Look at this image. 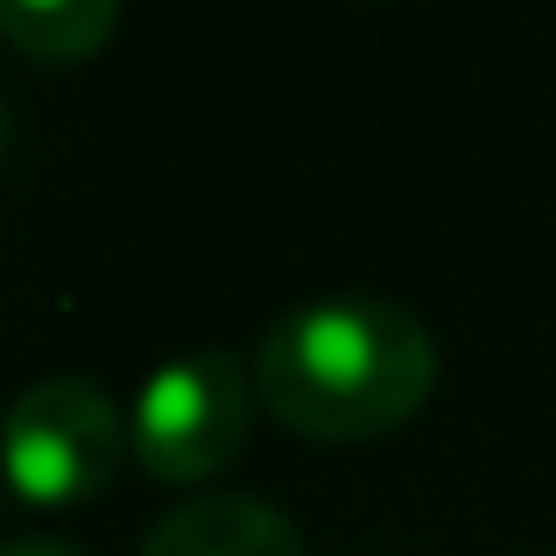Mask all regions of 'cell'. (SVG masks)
Returning <instances> with one entry per match:
<instances>
[{
    "mask_svg": "<svg viewBox=\"0 0 556 556\" xmlns=\"http://www.w3.org/2000/svg\"><path fill=\"white\" fill-rule=\"evenodd\" d=\"M247 416H254V388L232 353H184L169 367L141 380L135 408H127V451L149 465L155 479H198L226 472L247 444Z\"/></svg>",
    "mask_w": 556,
    "mask_h": 556,
    "instance_id": "3957f363",
    "label": "cell"
},
{
    "mask_svg": "<svg viewBox=\"0 0 556 556\" xmlns=\"http://www.w3.org/2000/svg\"><path fill=\"white\" fill-rule=\"evenodd\" d=\"M141 556H303V529L261 493H198L155 521Z\"/></svg>",
    "mask_w": 556,
    "mask_h": 556,
    "instance_id": "277c9868",
    "label": "cell"
},
{
    "mask_svg": "<svg viewBox=\"0 0 556 556\" xmlns=\"http://www.w3.org/2000/svg\"><path fill=\"white\" fill-rule=\"evenodd\" d=\"M127 458V408L92 374H42L0 408V479L28 507H78Z\"/></svg>",
    "mask_w": 556,
    "mask_h": 556,
    "instance_id": "7a4b0ae2",
    "label": "cell"
},
{
    "mask_svg": "<svg viewBox=\"0 0 556 556\" xmlns=\"http://www.w3.org/2000/svg\"><path fill=\"white\" fill-rule=\"evenodd\" d=\"M437 388V339L408 303L317 296L268 325L254 394L303 437L359 444L408 422Z\"/></svg>",
    "mask_w": 556,
    "mask_h": 556,
    "instance_id": "6da1fadb",
    "label": "cell"
},
{
    "mask_svg": "<svg viewBox=\"0 0 556 556\" xmlns=\"http://www.w3.org/2000/svg\"><path fill=\"white\" fill-rule=\"evenodd\" d=\"M0 149H8V106H0Z\"/></svg>",
    "mask_w": 556,
    "mask_h": 556,
    "instance_id": "52a82bcc",
    "label": "cell"
},
{
    "mask_svg": "<svg viewBox=\"0 0 556 556\" xmlns=\"http://www.w3.org/2000/svg\"><path fill=\"white\" fill-rule=\"evenodd\" d=\"M0 556H92V549H78V543H56V535H28V543H8Z\"/></svg>",
    "mask_w": 556,
    "mask_h": 556,
    "instance_id": "8992f818",
    "label": "cell"
},
{
    "mask_svg": "<svg viewBox=\"0 0 556 556\" xmlns=\"http://www.w3.org/2000/svg\"><path fill=\"white\" fill-rule=\"evenodd\" d=\"M121 28L113 0H0V36L42 64H78Z\"/></svg>",
    "mask_w": 556,
    "mask_h": 556,
    "instance_id": "5b68a950",
    "label": "cell"
}]
</instances>
